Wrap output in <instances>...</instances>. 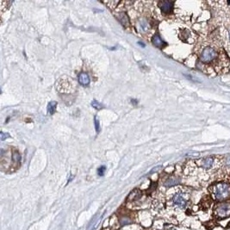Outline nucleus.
Masks as SVG:
<instances>
[{
    "instance_id": "1",
    "label": "nucleus",
    "mask_w": 230,
    "mask_h": 230,
    "mask_svg": "<svg viewBox=\"0 0 230 230\" xmlns=\"http://www.w3.org/2000/svg\"><path fill=\"white\" fill-rule=\"evenodd\" d=\"M213 193L218 201H223L230 198V184L227 183H218L214 187Z\"/></svg>"
},
{
    "instance_id": "2",
    "label": "nucleus",
    "mask_w": 230,
    "mask_h": 230,
    "mask_svg": "<svg viewBox=\"0 0 230 230\" xmlns=\"http://www.w3.org/2000/svg\"><path fill=\"white\" fill-rule=\"evenodd\" d=\"M215 215L218 219H226L230 216V202L217 203L215 207Z\"/></svg>"
},
{
    "instance_id": "3",
    "label": "nucleus",
    "mask_w": 230,
    "mask_h": 230,
    "mask_svg": "<svg viewBox=\"0 0 230 230\" xmlns=\"http://www.w3.org/2000/svg\"><path fill=\"white\" fill-rule=\"evenodd\" d=\"M187 202L188 200H187L186 196L182 192H178L172 198V203H173V206L180 209H184L186 207Z\"/></svg>"
},
{
    "instance_id": "4",
    "label": "nucleus",
    "mask_w": 230,
    "mask_h": 230,
    "mask_svg": "<svg viewBox=\"0 0 230 230\" xmlns=\"http://www.w3.org/2000/svg\"><path fill=\"white\" fill-rule=\"evenodd\" d=\"M216 57V50L210 47H205L203 51L202 52L201 55V61L204 63H208L212 61Z\"/></svg>"
},
{
    "instance_id": "5",
    "label": "nucleus",
    "mask_w": 230,
    "mask_h": 230,
    "mask_svg": "<svg viewBox=\"0 0 230 230\" xmlns=\"http://www.w3.org/2000/svg\"><path fill=\"white\" fill-rule=\"evenodd\" d=\"M159 6L163 13L170 14L173 11V2H171V1H160V2H159Z\"/></svg>"
},
{
    "instance_id": "6",
    "label": "nucleus",
    "mask_w": 230,
    "mask_h": 230,
    "mask_svg": "<svg viewBox=\"0 0 230 230\" xmlns=\"http://www.w3.org/2000/svg\"><path fill=\"white\" fill-rule=\"evenodd\" d=\"M152 42H153V44L154 45L155 47H159V48H163V47L166 46V43H165V42L162 41V39L160 38V36H159L158 34H156V35H154V36H153Z\"/></svg>"
},
{
    "instance_id": "7",
    "label": "nucleus",
    "mask_w": 230,
    "mask_h": 230,
    "mask_svg": "<svg viewBox=\"0 0 230 230\" xmlns=\"http://www.w3.org/2000/svg\"><path fill=\"white\" fill-rule=\"evenodd\" d=\"M79 82L82 86H88L90 84V78L86 72H81L79 75Z\"/></svg>"
},
{
    "instance_id": "8",
    "label": "nucleus",
    "mask_w": 230,
    "mask_h": 230,
    "mask_svg": "<svg viewBox=\"0 0 230 230\" xmlns=\"http://www.w3.org/2000/svg\"><path fill=\"white\" fill-rule=\"evenodd\" d=\"M213 162H214V159L212 157H207V158H205L203 162H202V165H203V167H204V168H209V167H211V165H213Z\"/></svg>"
},
{
    "instance_id": "9",
    "label": "nucleus",
    "mask_w": 230,
    "mask_h": 230,
    "mask_svg": "<svg viewBox=\"0 0 230 230\" xmlns=\"http://www.w3.org/2000/svg\"><path fill=\"white\" fill-rule=\"evenodd\" d=\"M56 107H57V102L55 101H52L49 104H47V112L50 114V115H53L55 110H56Z\"/></svg>"
},
{
    "instance_id": "10",
    "label": "nucleus",
    "mask_w": 230,
    "mask_h": 230,
    "mask_svg": "<svg viewBox=\"0 0 230 230\" xmlns=\"http://www.w3.org/2000/svg\"><path fill=\"white\" fill-rule=\"evenodd\" d=\"M179 183V179H177V178H171V179H168L165 181V185L167 187H171L176 185Z\"/></svg>"
},
{
    "instance_id": "11",
    "label": "nucleus",
    "mask_w": 230,
    "mask_h": 230,
    "mask_svg": "<svg viewBox=\"0 0 230 230\" xmlns=\"http://www.w3.org/2000/svg\"><path fill=\"white\" fill-rule=\"evenodd\" d=\"M118 19L120 20V22L123 24V26H126L127 23L129 22V18L125 14H122L121 16H119Z\"/></svg>"
},
{
    "instance_id": "12",
    "label": "nucleus",
    "mask_w": 230,
    "mask_h": 230,
    "mask_svg": "<svg viewBox=\"0 0 230 230\" xmlns=\"http://www.w3.org/2000/svg\"><path fill=\"white\" fill-rule=\"evenodd\" d=\"M91 106L93 107L94 109H96V110H101V109L104 108V105L103 104H101L99 102H97V100H93L91 102Z\"/></svg>"
},
{
    "instance_id": "13",
    "label": "nucleus",
    "mask_w": 230,
    "mask_h": 230,
    "mask_svg": "<svg viewBox=\"0 0 230 230\" xmlns=\"http://www.w3.org/2000/svg\"><path fill=\"white\" fill-rule=\"evenodd\" d=\"M12 158H13V161L16 163H19L21 161V155L18 152H14L13 155H12Z\"/></svg>"
},
{
    "instance_id": "14",
    "label": "nucleus",
    "mask_w": 230,
    "mask_h": 230,
    "mask_svg": "<svg viewBox=\"0 0 230 230\" xmlns=\"http://www.w3.org/2000/svg\"><path fill=\"white\" fill-rule=\"evenodd\" d=\"M94 123H95V129H96V131L97 133H99L100 131V125H99V120L97 118V116L94 119Z\"/></svg>"
},
{
    "instance_id": "15",
    "label": "nucleus",
    "mask_w": 230,
    "mask_h": 230,
    "mask_svg": "<svg viewBox=\"0 0 230 230\" xmlns=\"http://www.w3.org/2000/svg\"><path fill=\"white\" fill-rule=\"evenodd\" d=\"M105 170H106L105 166H104V165L100 166V167L97 169V173H98V175H99V176H103L104 174V173H105Z\"/></svg>"
},
{
    "instance_id": "16",
    "label": "nucleus",
    "mask_w": 230,
    "mask_h": 230,
    "mask_svg": "<svg viewBox=\"0 0 230 230\" xmlns=\"http://www.w3.org/2000/svg\"><path fill=\"white\" fill-rule=\"evenodd\" d=\"M10 137V135L8 133H4V132H1V140H4Z\"/></svg>"
},
{
    "instance_id": "17",
    "label": "nucleus",
    "mask_w": 230,
    "mask_h": 230,
    "mask_svg": "<svg viewBox=\"0 0 230 230\" xmlns=\"http://www.w3.org/2000/svg\"><path fill=\"white\" fill-rule=\"evenodd\" d=\"M226 165L227 166H228L230 167V156H228L226 159Z\"/></svg>"
},
{
    "instance_id": "18",
    "label": "nucleus",
    "mask_w": 230,
    "mask_h": 230,
    "mask_svg": "<svg viewBox=\"0 0 230 230\" xmlns=\"http://www.w3.org/2000/svg\"><path fill=\"white\" fill-rule=\"evenodd\" d=\"M138 44H139V45H140V46H141V47H145V44H143V43H141V42H138Z\"/></svg>"
},
{
    "instance_id": "19",
    "label": "nucleus",
    "mask_w": 230,
    "mask_h": 230,
    "mask_svg": "<svg viewBox=\"0 0 230 230\" xmlns=\"http://www.w3.org/2000/svg\"><path fill=\"white\" fill-rule=\"evenodd\" d=\"M229 39H230V31H229Z\"/></svg>"
},
{
    "instance_id": "20",
    "label": "nucleus",
    "mask_w": 230,
    "mask_h": 230,
    "mask_svg": "<svg viewBox=\"0 0 230 230\" xmlns=\"http://www.w3.org/2000/svg\"><path fill=\"white\" fill-rule=\"evenodd\" d=\"M228 227H230V223H229V224H228Z\"/></svg>"
}]
</instances>
